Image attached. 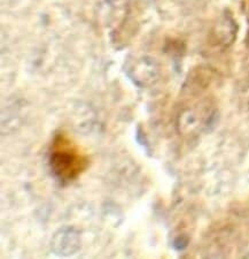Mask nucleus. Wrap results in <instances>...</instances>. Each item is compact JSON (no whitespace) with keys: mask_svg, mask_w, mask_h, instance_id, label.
<instances>
[{"mask_svg":"<svg viewBox=\"0 0 249 259\" xmlns=\"http://www.w3.org/2000/svg\"><path fill=\"white\" fill-rule=\"evenodd\" d=\"M49 165L53 174L61 182H70L84 172L89 160L69 137L59 135L54 139L51 146Z\"/></svg>","mask_w":249,"mask_h":259,"instance_id":"f257e3e1","label":"nucleus"},{"mask_svg":"<svg viewBox=\"0 0 249 259\" xmlns=\"http://www.w3.org/2000/svg\"><path fill=\"white\" fill-rule=\"evenodd\" d=\"M131 75L134 80L140 84L151 83L157 77V66L154 60L149 59V58H143L136 62Z\"/></svg>","mask_w":249,"mask_h":259,"instance_id":"f03ea898","label":"nucleus"},{"mask_svg":"<svg viewBox=\"0 0 249 259\" xmlns=\"http://www.w3.org/2000/svg\"><path fill=\"white\" fill-rule=\"evenodd\" d=\"M236 32V27L233 20L229 16H224L219 21L217 28H216V36L224 45H230L234 40Z\"/></svg>","mask_w":249,"mask_h":259,"instance_id":"7ed1b4c3","label":"nucleus"}]
</instances>
